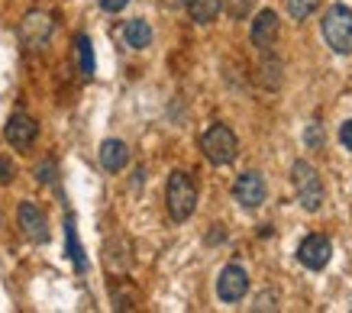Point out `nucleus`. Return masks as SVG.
Masks as SVG:
<instances>
[{
	"label": "nucleus",
	"instance_id": "obj_11",
	"mask_svg": "<svg viewBox=\"0 0 352 313\" xmlns=\"http://www.w3.org/2000/svg\"><path fill=\"white\" fill-rule=\"evenodd\" d=\"M278 33H281V20H278V13L275 10H258L256 20H252V30H249L252 45L262 49V52H268V49L275 45Z\"/></svg>",
	"mask_w": 352,
	"mask_h": 313
},
{
	"label": "nucleus",
	"instance_id": "obj_4",
	"mask_svg": "<svg viewBox=\"0 0 352 313\" xmlns=\"http://www.w3.org/2000/svg\"><path fill=\"white\" fill-rule=\"evenodd\" d=\"M16 36L26 52H43L55 36V16L45 10H30L16 26Z\"/></svg>",
	"mask_w": 352,
	"mask_h": 313
},
{
	"label": "nucleus",
	"instance_id": "obj_17",
	"mask_svg": "<svg viewBox=\"0 0 352 313\" xmlns=\"http://www.w3.org/2000/svg\"><path fill=\"white\" fill-rule=\"evenodd\" d=\"M320 7V0H288V13L291 20H307L310 13Z\"/></svg>",
	"mask_w": 352,
	"mask_h": 313
},
{
	"label": "nucleus",
	"instance_id": "obj_14",
	"mask_svg": "<svg viewBox=\"0 0 352 313\" xmlns=\"http://www.w3.org/2000/svg\"><path fill=\"white\" fill-rule=\"evenodd\" d=\"M123 43H126L129 49H136V52L149 49V45H152V26L142 20V16L126 20V26H123Z\"/></svg>",
	"mask_w": 352,
	"mask_h": 313
},
{
	"label": "nucleus",
	"instance_id": "obj_15",
	"mask_svg": "<svg viewBox=\"0 0 352 313\" xmlns=\"http://www.w3.org/2000/svg\"><path fill=\"white\" fill-rule=\"evenodd\" d=\"M65 242H68V259L75 265V271H87V259H85V248L78 242V229H75V216L68 213L65 216Z\"/></svg>",
	"mask_w": 352,
	"mask_h": 313
},
{
	"label": "nucleus",
	"instance_id": "obj_5",
	"mask_svg": "<svg viewBox=\"0 0 352 313\" xmlns=\"http://www.w3.org/2000/svg\"><path fill=\"white\" fill-rule=\"evenodd\" d=\"M291 181H294V191H298V204L307 213H317L323 207V181H320V174H317V168L310 162H294Z\"/></svg>",
	"mask_w": 352,
	"mask_h": 313
},
{
	"label": "nucleus",
	"instance_id": "obj_12",
	"mask_svg": "<svg viewBox=\"0 0 352 313\" xmlns=\"http://www.w3.org/2000/svg\"><path fill=\"white\" fill-rule=\"evenodd\" d=\"M100 165H104V172L117 174L123 172L129 165V149L123 139H104L100 142Z\"/></svg>",
	"mask_w": 352,
	"mask_h": 313
},
{
	"label": "nucleus",
	"instance_id": "obj_8",
	"mask_svg": "<svg viewBox=\"0 0 352 313\" xmlns=\"http://www.w3.org/2000/svg\"><path fill=\"white\" fill-rule=\"evenodd\" d=\"M233 197H236V204L245 207V210H258L268 197L265 178H262L258 172H243L233 184Z\"/></svg>",
	"mask_w": 352,
	"mask_h": 313
},
{
	"label": "nucleus",
	"instance_id": "obj_7",
	"mask_svg": "<svg viewBox=\"0 0 352 313\" xmlns=\"http://www.w3.org/2000/svg\"><path fill=\"white\" fill-rule=\"evenodd\" d=\"M245 291H249V271L239 262H230L217 278V297L223 303H239L245 297Z\"/></svg>",
	"mask_w": 352,
	"mask_h": 313
},
{
	"label": "nucleus",
	"instance_id": "obj_9",
	"mask_svg": "<svg viewBox=\"0 0 352 313\" xmlns=\"http://www.w3.org/2000/svg\"><path fill=\"white\" fill-rule=\"evenodd\" d=\"M36 136H39V123H36L30 113H23V110H16V113L7 119V126H3V139L10 142L16 152H30Z\"/></svg>",
	"mask_w": 352,
	"mask_h": 313
},
{
	"label": "nucleus",
	"instance_id": "obj_23",
	"mask_svg": "<svg viewBox=\"0 0 352 313\" xmlns=\"http://www.w3.org/2000/svg\"><path fill=\"white\" fill-rule=\"evenodd\" d=\"M100 3V10H107V13H120V10H126V3L129 0H97Z\"/></svg>",
	"mask_w": 352,
	"mask_h": 313
},
{
	"label": "nucleus",
	"instance_id": "obj_13",
	"mask_svg": "<svg viewBox=\"0 0 352 313\" xmlns=\"http://www.w3.org/2000/svg\"><path fill=\"white\" fill-rule=\"evenodd\" d=\"M184 7H188V16L197 26H210L223 13V0H184Z\"/></svg>",
	"mask_w": 352,
	"mask_h": 313
},
{
	"label": "nucleus",
	"instance_id": "obj_16",
	"mask_svg": "<svg viewBox=\"0 0 352 313\" xmlns=\"http://www.w3.org/2000/svg\"><path fill=\"white\" fill-rule=\"evenodd\" d=\"M75 55H78V71L85 78H94V68H97V62H94V45H91V36H78L75 39Z\"/></svg>",
	"mask_w": 352,
	"mask_h": 313
},
{
	"label": "nucleus",
	"instance_id": "obj_3",
	"mask_svg": "<svg viewBox=\"0 0 352 313\" xmlns=\"http://www.w3.org/2000/svg\"><path fill=\"white\" fill-rule=\"evenodd\" d=\"M201 152L210 165L223 168V165L236 162V155H239V139H236V132L230 130V126L214 123V126L201 136Z\"/></svg>",
	"mask_w": 352,
	"mask_h": 313
},
{
	"label": "nucleus",
	"instance_id": "obj_19",
	"mask_svg": "<svg viewBox=\"0 0 352 313\" xmlns=\"http://www.w3.org/2000/svg\"><path fill=\"white\" fill-rule=\"evenodd\" d=\"M55 174H58V168H55L52 159H45V162L36 165V181L39 184H55Z\"/></svg>",
	"mask_w": 352,
	"mask_h": 313
},
{
	"label": "nucleus",
	"instance_id": "obj_18",
	"mask_svg": "<svg viewBox=\"0 0 352 313\" xmlns=\"http://www.w3.org/2000/svg\"><path fill=\"white\" fill-rule=\"evenodd\" d=\"M113 307L117 310H133L136 307V291H120V284H113Z\"/></svg>",
	"mask_w": 352,
	"mask_h": 313
},
{
	"label": "nucleus",
	"instance_id": "obj_25",
	"mask_svg": "<svg viewBox=\"0 0 352 313\" xmlns=\"http://www.w3.org/2000/svg\"><path fill=\"white\" fill-rule=\"evenodd\" d=\"M0 227H3V213H0Z\"/></svg>",
	"mask_w": 352,
	"mask_h": 313
},
{
	"label": "nucleus",
	"instance_id": "obj_10",
	"mask_svg": "<svg viewBox=\"0 0 352 313\" xmlns=\"http://www.w3.org/2000/svg\"><path fill=\"white\" fill-rule=\"evenodd\" d=\"M330 259H333V246H330V239L320 236V233H310L298 246V262L310 271H323L330 265Z\"/></svg>",
	"mask_w": 352,
	"mask_h": 313
},
{
	"label": "nucleus",
	"instance_id": "obj_6",
	"mask_svg": "<svg viewBox=\"0 0 352 313\" xmlns=\"http://www.w3.org/2000/svg\"><path fill=\"white\" fill-rule=\"evenodd\" d=\"M16 223H20V233L30 242H36V246H43V242H49V236H52V229H49V216L43 213V207L32 204V200H23L20 207H16Z\"/></svg>",
	"mask_w": 352,
	"mask_h": 313
},
{
	"label": "nucleus",
	"instance_id": "obj_24",
	"mask_svg": "<svg viewBox=\"0 0 352 313\" xmlns=\"http://www.w3.org/2000/svg\"><path fill=\"white\" fill-rule=\"evenodd\" d=\"M340 142H342V149L352 152V119H346V123L340 126Z\"/></svg>",
	"mask_w": 352,
	"mask_h": 313
},
{
	"label": "nucleus",
	"instance_id": "obj_20",
	"mask_svg": "<svg viewBox=\"0 0 352 313\" xmlns=\"http://www.w3.org/2000/svg\"><path fill=\"white\" fill-rule=\"evenodd\" d=\"M307 149H323V132H320V123H310L307 126Z\"/></svg>",
	"mask_w": 352,
	"mask_h": 313
},
{
	"label": "nucleus",
	"instance_id": "obj_22",
	"mask_svg": "<svg viewBox=\"0 0 352 313\" xmlns=\"http://www.w3.org/2000/svg\"><path fill=\"white\" fill-rule=\"evenodd\" d=\"M13 178H16V165L0 155V184H13Z\"/></svg>",
	"mask_w": 352,
	"mask_h": 313
},
{
	"label": "nucleus",
	"instance_id": "obj_2",
	"mask_svg": "<svg viewBox=\"0 0 352 313\" xmlns=\"http://www.w3.org/2000/svg\"><path fill=\"white\" fill-rule=\"evenodd\" d=\"M320 33L336 55H352V10L346 3H333L323 13Z\"/></svg>",
	"mask_w": 352,
	"mask_h": 313
},
{
	"label": "nucleus",
	"instance_id": "obj_21",
	"mask_svg": "<svg viewBox=\"0 0 352 313\" xmlns=\"http://www.w3.org/2000/svg\"><path fill=\"white\" fill-rule=\"evenodd\" d=\"M223 7H230V13H233L236 20H243L245 13H249V7H252V0H223Z\"/></svg>",
	"mask_w": 352,
	"mask_h": 313
},
{
	"label": "nucleus",
	"instance_id": "obj_1",
	"mask_svg": "<svg viewBox=\"0 0 352 313\" xmlns=\"http://www.w3.org/2000/svg\"><path fill=\"white\" fill-rule=\"evenodd\" d=\"M165 207H168V216L175 223H184L191 220L194 210H197V184L188 172H171L168 184H165Z\"/></svg>",
	"mask_w": 352,
	"mask_h": 313
}]
</instances>
